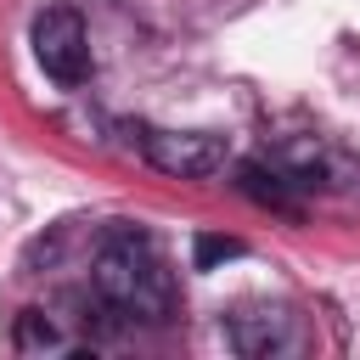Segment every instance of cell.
<instances>
[{
	"instance_id": "6da1fadb",
	"label": "cell",
	"mask_w": 360,
	"mask_h": 360,
	"mask_svg": "<svg viewBox=\"0 0 360 360\" xmlns=\"http://www.w3.org/2000/svg\"><path fill=\"white\" fill-rule=\"evenodd\" d=\"M90 281H96V298L107 309L129 315V321H169V309H174V281H169L158 248L135 231H107L101 236Z\"/></svg>"
},
{
	"instance_id": "52a82bcc",
	"label": "cell",
	"mask_w": 360,
	"mask_h": 360,
	"mask_svg": "<svg viewBox=\"0 0 360 360\" xmlns=\"http://www.w3.org/2000/svg\"><path fill=\"white\" fill-rule=\"evenodd\" d=\"M242 253H248V242L202 231V236H197V248H191V264H197V270H214V264H225V259H242Z\"/></svg>"
},
{
	"instance_id": "5b68a950",
	"label": "cell",
	"mask_w": 360,
	"mask_h": 360,
	"mask_svg": "<svg viewBox=\"0 0 360 360\" xmlns=\"http://www.w3.org/2000/svg\"><path fill=\"white\" fill-rule=\"evenodd\" d=\"M236 174H242L236 186H242V191H248L253 202H264V208H281V214H292V197H287V174H281V169H264V163H242Z\"/></svg>"
},
{
	"instance_id": "3957f363",
	"label": "cell",
	"mask_w": 360,
	"mask_h": 360,
	"mask_svg": "<svg viewBox=\"0 0 360 360\" xmlns=\"http://www.w3.org/2000/svg\"><path fill=\"white\" fill-rule=\"evenodd\" d=\"M146 158L163 174L208 180V174L225 169V135H208V129H152L146 135Z\"/></svg>"
},
{
	"instance_id": "7a4b0ae2",
	"label": "cell",
	"mask_w": 360,
	"mask_h": 360,
	"mask_svg": "<svg viewBox=\"0 0 360 360\" xmlns=\"http://www.w3.org/2000/svg\"><path fill=\"white\" fill-rule=\"evenodd\" d=\"M34 62L62 90H73V84L90 79V34H84V22H79L73 6H45L34 17Z\"/></svg>"
},
{
	"instance_id": "277c9868",
	"label": "cell",
	"mask_w": 360,
	"mask_h": 360,
	"mask_svg": "<svg viewBox=\"0 0 360 360\" xmlns=\"http://www.w3.org/2000/svg\"><path fill=\"white\" fill-rule=\"evenodd\" d=\"M231 343L242 354H276V349H292V315L287 309H253V315H236L231 321Z\"/></svg>"
},
{
	"instance_id": "8992f818",
	"label": "cell",
	"mask_w": 360,
	"mask_h": 360,
	"mask_svg": "<svg viewBox=\"0 0 360 360\" xmlns=\"http://www.w3.org/2000/svg\"><path fill=\"white\" fill-rule=\"evenodd\" d=\"M11 343H17L22 354H45V349H62L56 326L45 321V309H22V315H17V332H11Z\"/></svg>"
}]
</instances>
